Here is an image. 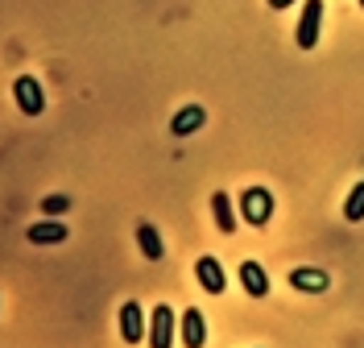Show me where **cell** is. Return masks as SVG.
Instances as JSON below:
<instances>
[{"mask_svg": "<svg viewBox=\"0 0 364 348\" xmlns=\"http://www.w3.org/2000/svg\"><path fill=\"white\" fill-rule=\"evenodd\" d=\"M211 211H215L220 232H236V216H232V199H228V191H215V195H211Z\"/></svg>", "mask_w": 364, "mask_h": 348, "instance_id": "obj_13", "label": "cell"}, {"mask_svg": "<svg viewBox=\"0 0 364 348\" xmlns=\"http://www.w3.org/2000/svg\"><path fill=\"white\" fill-rule=\"evenodd\" d=\"M360 9H364V0H360Z\"/></svg>", "mask_w": 364, "mask_h": 348, "instance_id": "obj_17", "label": "cell"}, {"mask_svg": "<svg viewBox=\"0 0 364 348\" xmlns=\"http://www.w3.org/2000/svg\"><path fill=\"white\" fill-rule=\"evenodd\" d=\"M42 211L46 216H63V211H70V199L67 195H50V199L42 204Z\"/></svg>", "mask_w": 364, "mask_h": 348, "instance_id": "obj_15", "label": "cell"}, {"mask_svg": "<svg viewBox=\"0 0 364 348\" xmlns=\"http://www.w3.org/2000/svg\"><path fill=\"white\" fill-rule=\"evenodd\" d=\"M195 278L203 282L207 295H224V290H228L224 270H220V261H215V257H199V261H195Z\"/></svg>", "mask_w": 364, "mask_h": 348, "instance_id": "obj_6", "label": "cell"}, {"mask_svg": "<svg viewBox=\"0 0 364 348\" xmlns=\"http://www.w3.org/2000/svg\"><path fill=\"white\" fill-rule=\"evenodd\" d=\"M240 211H245V220H249L252 228H265L273 216V195L265 186H249L245 195H240Z\"/></svg>", "mask_w": 364, "mask_h": 348, "instance_id": "obj_2", "label": "cell"}, {"mask_svg": "<svg viewBox=\"0 0 364 348\" xmlns=\"http://www.w3.org/2000/svg\"><path fill=\"white\" fill-rule=\"evenodd\" d=\"M343 220H348V224H360L364 220V183H356L348 191V199H343Z\"/></svg>", "mask_w": 364, "mask_h": 348, "instance_id": "obj_14", "label": "cell"}, {"mask_svg": "<svg viewBox=\"0 0 364 348\" xmlns=\"http://www.w3.org/2000/svg\"><path fill=\"white\" fill-rule=\"evenodd\" d=\"M203 120H207L203 104H186V108L170 120V133H174V137H191V133H199V129H203Z\"/></svg>", "mask_w": 364, "mask_h": 348, "instance_id": "obj_9", "label": "cell"}, {"mask_svg": "<svg viewBox=\"0 0 364 348\" xmlns=\"http://www.w3.org/2000/svg\"><path fill=\"white\" fill-rule=\"evenodd\" d=\"M178 324H182V344L186 348H203L207 344V324H203V311H182L178 315Z\"/></svg>", "mask_w": 364, "mask_h": 348, "instance_id": "obj_7", "label": "cell"}, {"mask_svg": "<svg viewBox=\"0 0 364 348\" xmlns=\"http://www.w3.org/2000/svg\"><path fill=\"white\" fill-rule=\"evenodd\" d=\"M120 336H124V344H141L145 340V311H141V302L129 299L120 307Z\"/></svg>", "mask_w": 364, "mask_h": 348, "instance_id": "obj_5", "label": "cell"}, {"mask_svg": "<svg viewBox=\"0 0 364 348\" xmlns=\"http://www.w3.org/2000/svg\"><path fill=\"white\" fill-rule=\"evenodd\" d=\"M318 25H323V0H306L302 4V21H298V50H315Z\"/></svg>", "mask_w": 364, "mask_h": 348, "instance_id": "obj_3", "label": "cell"}, {"mask_svg": "<svg viewBox=\"0 0 364 348\" xmlns=\"http://www.w3.org/2000/svg\"><path fill=\"white\" fill-rule=\"evenodd\" d=\"M290 286L306 290V295H323V290L331 286V278H327L323 270H294V274H290Z\"/></svg>", "mask_w": 364, "mask_h": 348, "instance_id": "obj_12", "label": "cell"}, {"mask_svg": "<svg viewBox=\"0 0 364 348\" xmlns=\"http://www.w3.org/2000/svg\"><path fill=\"white\" fill-rule=\"evenodd\" d=\"M240 286H245L249 299H265V295H269V274H265L257 261H245V265H240Z\"/></svg>", "mask_w": 364, "mask_h": 348, "instance_id": "obj_10", "label": "cell"}, {"mask_svg": "<svg viewBox=\"0 0 364 348\" xmlns=\"http://www.w3.org/2000/svg\"><path fill=\"white\" fill-rule=\"evenodd\" d=\"M33 245H63L70 236V228L63 224V220H38V224H29V232H25Z\"/></svg>", "mask_w": 364, "mask_h": 348, "instance_id": "obj_8", "label": "cell"}, {"mask_svg": "<svg viewBox=\"0 0 364 348\" xmlns=\"http://www.w3.org/2000/svg\"><path fill=\"white\" fill-rule=\"evenodd\" d=\"M13 95H17V108H21L25 116H42L46 95H42V83H38L33 75H21V79L13 83Z\"/></svg>", "mask_w": 364, "mask_h": 348, "instance_id": "obj_4", "label": "cell"}, {"mask_svg": "<svg viewBox=\"0 0 364 348\" xmlns=\"http://www.w3.org/2000/svg\"><path fill=\"white\" fill-rule=\"evenodd\" d=\"M174 336H178V315L170 311V302H161L149 315V348H174Z\"/></svg>", "mask_w": 364, "mask_h": 348, "instance_id": "obj_1", "label": "cell"}, {"mask_svg": "<svg viewBox=\"0 0 364 348\" xmlns=\"http://www.w3.org/2000/svg\"><path fill=\"white\" fill-rule=\"evenodd\" d=\"M136 245H141L145 261H161V257H166V245H161L158 228H154L149 220H141V224H136Z\"/></svg>", "mask_w": 364, "mask_h": 348, "instance_id": "obj_11", "label": "cell"}, {"mask_svg": "<svg viewBox=\"0 0 364 348\" xmlns=\"http://www.w3.org/2000/svg\"><path fill=\"white\" fill-rule=\"evenodd\" d=\"M290 4H294V0H269V9H273V13H282V9H290Z\"/></svg>", "mask_w": 364, "mask_h": 348, "instance_id": "obj_16", "label": "cell"}]
</instances>
